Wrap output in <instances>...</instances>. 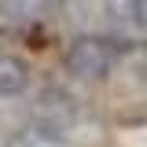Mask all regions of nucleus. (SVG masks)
<instances>
[{"mask_svg": "<svg viewBox=\"0 0 147 147\" xmlns=\"http://www.w3.org/2000/svg\"><path fill=\"white\" fill-rule=\"evenodd\" d=\"M121 63V40L114 37H74L66 55H63V66L66 74H74L77 81H107L114 66Z\"/></svg>", "mask_w": 147, "mask_h": 147, "instance_id": "f257e3e1", "label": "nucleus"}, {"mask_svg": "<svg viewBox=\"0 0 147 147\" xmlns=\"http://www.w3.org/2000/svg\"><path fill=\"white\" fill-rule=\"evenodd\" d=\"M77 121V103H74L66 92L59 88H44L40 92V99H37V129H44V132H52V136H66L70 125Z\"/></svg>", "mask_w": 147, "mask_h": 147, "instance_id": "f03ea898", "label": "nucleus"}, {"mask_svg": "<svg viewBox=\"0 0 147 147\" xmlns=\"http://www.w3.org/2000/svg\"><path fill=\"white\" fill-rule=\"evenodd\" d=\"M30 88V66L11 52H0V96H22Z\"/></svg>", "mask_w": 147, "mask_h": 147, "instance_id": "7ed1b4c3", "label": "nucleus"}, {"mask_svg": "<svg viewBox=\"0 0 147 147\" xmlns=\"http://www.w3.org/2000/svg\"><path fill=\"white\" fill-rule=\"evenodd\" d=\"M7 147H63V140L52 136V132H44V129H37V125H30V129H22Z\"/></svg>", "mask_w": 147, "mask_h": 147, "instance_id": "20e7f679", "label": "nucleus"}, {"mask_svg": "<svg viewBox=\"0 0 147 147\" xmlns=\"http://www.w3.org/2000/svg\"><path fill=\"white\" fill-rule=\"evenodd\" d=\"M132 15L140 18V26H147V0H132Z\"/></svg>", "mask_w": 147, "mask_h": 147, "instance_id": "39448f33", "label": "nucleus"}]
</instances>
